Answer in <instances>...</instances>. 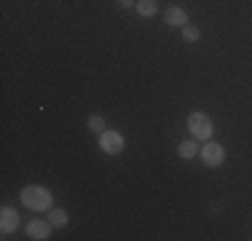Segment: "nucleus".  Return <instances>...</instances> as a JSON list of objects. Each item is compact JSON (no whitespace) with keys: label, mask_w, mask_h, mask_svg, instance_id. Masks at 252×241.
<instances>
[{"label":"nucleus","mask_w":252,"mask_h":241,"mask_svg":"<svg viewBox=\"0 0 252 241\" xmlns=\"http://www.w3.org/2000/svg\"><path fill=\"white\" fill-rule=\"evenodd\" d=\"M22 204L32 212H46L51 207V193L43 188V185H27L22 190Z\"/></svg>","instance_id":"nucleus-1"},{"label":"nucleus","mask_w":252,"mask_h":241,"mask_svg":"<svg viewBox=\"0 0 252 241\" xmlns=\"http://www.w3.org/2000/svg\"><path fill=\"white\" fill-rule=\"evenodd\" d=\"M188 129L190 134L196 137V140H209L212 137V120H209V116H204V113H190L188 116Z\"/></svg>","instance_id":"nucleus-2"},{"label":"nucleus","mask_w":252,"mask_h":241,"mask_svg":"<svg viewBox=\"0 0 252 241\" xmlns=\"http://www.w3.org/2000/svg\"><path fill=\"white\" fill-rule=\"evenodd\" d=\"M199 155H201V161L207 166H220L223 164V158H225V153H223V145H218V142H209L204 148H199Z\"/></svg>","instance_id":"nucleus-3"},{"label":"nucleus","mask_w":252,"mask_h":241,"mask_svg":"<svg viewBox=\"0 0 252 241\" xmlns=\"http://www.w3.org/2000/svg\"><path fill=\"white\" fill-rule=\"evenodd\" d=\"M99 148H102V153H107V155H118L124 150V137L118 134V131H102Z\"/></svg>","instance_id":"nucleus-4"},{"label":"nucleus","mask_w":252,"mask_h":241,"mask_svg":"<svg viewBox=\"0 0 252 241\" xmlns=\"http://www.w3.org/2000/svg\"><path fill=\"white\" fill-rule=\"evenodd\" d=\"M16 228H19V214H16L11 207H3V209H0V231H3V233H14Z\"/></svg>","instance_id":"nucleus-5"},{"label":"nucleus","mask_w":252,"mask_h":241,"mask_svg":"<svg viewBox=\"0 0 252 241\" xmlns=\"http://www.w3.org/2000/svg\"><path fill=\"white\" fill-rule=\"evenodd\" d=\"M49 233H51V222L32 220V222L27 225V236H30V239H38V241H43V239H49Z\"/></svg>","instance_id":"nucleus-6"},{"label":"nucleus","mask_w":252,"mask_h":241,"mask_svg":"<svg viewBox=\"0 0 252 241\" xmlns=\"http://www.w3.org/2000/svg\"><path fill=\"white\" fill-rule=\"evenodd\" d=\"M164 19H166V24H172V27H185V24H188V14H185L180 5H169Z\"/></svg>","instance_id":"nucleus-7"},{"label":"nucleus","mask_w":252,"mask_h":241,"mask_svg":"<svg viewBox=\"0 0 252 241\" xmlns=\"http://www.w3.org/2000/svg\"><path fill=\"white\" fill-rule=\"evenodd\" d=\"M196 153H199V145H196V142H190V140H183V142L177 145V155H180V158H185V161H188V158H193Z\"/></svg>","instance_id":"nucleus-8"},{"label":"nucleus","mask_w":252,"mask_h":241,"mask_svg":"<svg viewBox=\"0 0 252 241\" xmlns=\"http://www.w3.org/2000/svg\"><path fill=\"white\" fill-rule=\"evenodd\" d=\"M156 11H158L156 0H137V14L140 16H156Z\"/></svg>","instance_id":"nucleus-9"},{"label":"nucleus","mask_w":252,"mask_h":241,"mask_svg":"<svg viewBox=\"0 0 252 241\" xmlns=\"http://www.w3.org/2000/svg\"><path fill=\"white\" fill-rule=\"evenodd\" d=\"M49 222H51V225H57V228L67 225V212H64V209H51V217H49Z\"/></svg>","instance_id":"nucleus-10"},{"label":"nucleus","mask_w":252,"mask_h":241,"mask_svg":"<svg viewBox=\"0 0 252 241\" xmlns=\"http://www.w3.org/2000/svg\"><path fill=\"white\" fill-rule=\"evenodd\" d=\"M199 27H193V24H185L183 27V38L188 40V43H193V40H199Z\"/></svg>","instance_id":"nucleus-11"},{"label":"nucleus","mask_w":252,"mask_h":241,"mask_svg":"<svg viewBox=\"0 0 252 241\" xmlns=\"http://www.w3.org/2000/svg\"><path fill=\"white\" fill-rule=\"evenodd\" d=\"M89 129L97 131V134H102V129H105V118H102V116H92V118H89Z\"/></svg>","instance_id":"nucleus-12"},{"label":"nucleus","mask_w":252,"mask_h":241,"mask_svg":"<svg viewBox=\"0 0 252 241\" xmlns=\"http://www.w3.org/2000/svg\"><path fill=\"white\" fill-rule=\"evenodd\" d=\"M121 8H131V5H137V0H116Z\"/></svg>","instance_id":"nucleus-13"}]
</instances>
